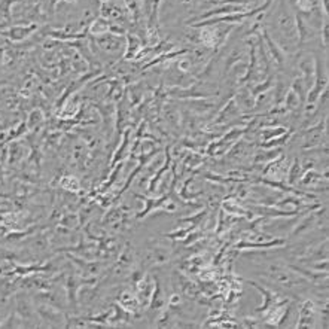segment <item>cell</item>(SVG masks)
I'll return each mask as SVG.
<instances>
[{
	"instance_id": "obj_1",
	"label": "cell",
	"mask_w": 329,
	"mask_h": 329,
	"mask_svg": "<svg viewBox=\"0 0 329 329\" xmlns=\"http://www.w3.org/2000/svg\"><path fill=\"white\" fill-rule=\"evenodd\" d=\"M286 106L289 109H295L298 106V96H295L293 91H290L289 96H286Z\"/></svg>"
}]
</instances>
